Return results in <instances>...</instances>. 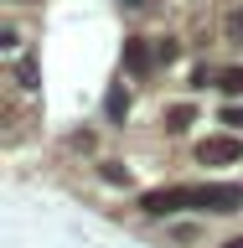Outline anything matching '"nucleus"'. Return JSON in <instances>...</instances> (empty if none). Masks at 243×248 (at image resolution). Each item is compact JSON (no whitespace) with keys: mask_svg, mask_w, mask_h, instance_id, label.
Here are the masks:
<instances>
[{"mask_svg":"<svg viewBox=\"0 0 243 248\" xmlns=\"http://www.w3.org/2000/svg\"><path fill=\"white\" fill-rule=\"evenodd\" d=\"M197 83H217L228 98H243V67H212V73H197Z\"/></svg>","mask_w":243,"mask_h":248,"instance_id":"obj_4","label":"nucleus"},{"mask_svg":"<svg viewBox=\"0 0 243 248\" xmlns=\"http://www.w3.org/2000/svg\"><path fill=\"white\" fill-rule=\"evenodd\" d=\"M223 31H228V42H243V5H233L223 16Z\"/></svg>","mask_w":243,"mask_h":248,"instance_id":"obj_7","label":"nucleus"},{"mask_svg":"<svg viewBox=\"0 0 243 248\" xmlns=\"http://www.w3.org/2000/svg\"><path fill=\"white\" fill-rule=\"evenodd\" d=\"M192 207L197 212H238L243 186H192Z\"/></svg>","mask_w":243,"mask_h":248,"instance_id":"obj_2","label":"nucleus"},{"mask_svg":"<svg viewBox=\"0 0 243 248\" xmlns=\"http://www.w3.org/2000/svg\"><path fill=\"white\" fill-rule=\"evenodd\" d=\"M181 207H192V186H161V191H145L140 197V212L145 217H171V212H181Z\"/></svg>","mask_w":243,"mask_h":248,"instance_id":"obj_3","label":"nucleus"},{"mask_svg":"<svg viewBox=\"0 0 243 248\" xmlns=\"http://www.w3.org/2000/svg\"><path fill=\"white\" fill-rule=\"evenodd\" d=\"M11 5H31V0H11Z\"/></svg>","mask_w":243,"mask_h":248,"instance_id":"obj_12","label":"nucleus"},{"mask_svg":"<svg viewBox=\"0 0 243 248\" xmlns=\"http://www.w3.org/2000/svg\"><path fill=\"white\" fill-rule=\"evenodd\" d=\"M5 67H11V83H16L21 93L36 88V62H31V57H16V62H5Z\"/></svg>","mask_w":243,"mask_h":248,"instance_id":"obj_5","label":"nucleus"},{"mask_svg":"<svg viewBox=\"0 0 243 248\" xmlns=\"http://www.w3.org/2000/svg\"><path fill=\"white\" fill-rule=\"evenodd\" d=\"M223 124H228L233 135H238V129H243V104H233V108H223Z\"/></svg>","mask_w":243,"mask_h":248,"instance_id":"obj_9","label":"nucleus"},{"mask_svg":"<svg viewBox=\"0 0 243 248\" xmlns=\"http://www.w3.org/2000/svg\"><path fill=\"white\" fill-rule=\"evenodd\" d=\"M223 248H243V232H233V238H228V243H223Z\"/></svg>","mask_w":243,"mask_h":248,"instance_id":"obj_11","label":"nucleus"},{"mask_svg":"<svg viewBox=\"0 0 243 248\" xmlns=\"http://www.w3.org/2000/svg\"><path fill=\"white\" fill-rule=\"evenodd\" d=\"M124 108H130V93L114 88V93H109V114H124Z\"/></svg>","mask_w":243,"mask_h":248,"instance_id":"obj_10","label":"nucleus"},{"mask_svg":"<svg viewBox=\"0 0 243 248\" xmlns=\"http://www.w3.org/2000/svg\"><path fill=\"white\" fill-rule=\"evenodd\" d=\"M192 119H197V108H192V104H171V108H166V119H161V124H166L171 135H181V129H186Z\"/></svg>","mask_w":243,"mask_h":248,"instance_id":"obj_6","label":"nucleus"},{"mask_svg":"<svg viewBox=\"0 0 243 248\" xmlns=\"http://www.w3.org/2000/svg\"><path fill=\"white\" fill-rule=\"evenodd\" d=\"M98 166H104V181L109 186H124V181H130V170H119V160H98Z\"/></svg>","mask_w":243,"mask_h":248,"instance_id":"obj_8","label":"nucleus"},{"mask_svg":"<svg viewBox=\"0 0 243 248\" xmlns=\"http://www.w3.org/2000/svg\"><path fill=\"white\" fill-rule=\"evenodd\" d=\"M197 166H212V170L243 166V140H238V135H207V140L197 145Z\"/></svg>","mask_w":243,"mask_h":248,"instance_id":"obj_1","label":"nucleus"}]
</instances>
